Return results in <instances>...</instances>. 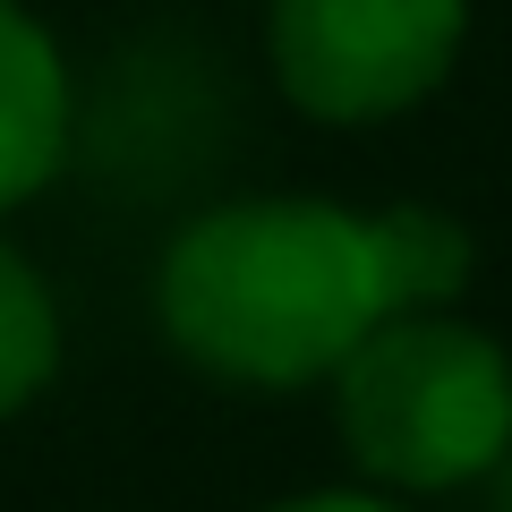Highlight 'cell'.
Instances as JSON below:
<instances>
[{"mask_svg": "<svg viewBox=\"0 0 512 512\" xmlns=\"http://www.w3.org/2000/svg\"><path fill=\"white\" fill-rule=\"evenodd\" d=\"M470 282L453 214H350L325 197H256L197 214L163 256L154 308L197 367L231 384H316L393 316H436Z\"/></svg>", "mask_w": 512, "mask_h": 512, "instance_id": "obj_1", "label": "cell"}, {"mask_svg": "<svg viewBox=\"0 0 512 512\" xmlns=\"http://www.w3.org/2000/svg\"><path fill=\"white\" fill-rule=\"evenodd\" d=\"M342 444L384 487H461L512 444V359L478 325L393 316L333 376Z\"/></svg>", "mask_w": 512, "mask_h": 512, "instance_id": "obj_2", "label": "cell"}, {"mask_svg": "<svg viewBox=\"0 0 512 512\" xmlns=\"http://www.w3.org/2000/svg\"><path fill=\"white\" fill-rule=\"evenodd\" d=\"M470 26V0H274L265 52L299 111L384 120L444 86Z\"/></svg>", "mask_w": 512, "mask_h": 512, "instance_id": "obj_3", "label": "cell"}, {"mask_svg": "<svg viewBox=\"0 0 512 512\" xmlns=\"http://www.w3.org/2000/svg\"><path fill=\"white\" fill-rule=\"evenodd\" d=\"M60 154H69V69L18 0H0V214L35 197Z\"/></svg>", "mask_w": 512, "mask_h": 512, "instance_id": "obj_4", "label": "cell"}, {"mask_svg": "<svg viewBox=\"0 0 512 512\" xmlns=\"http://www.w3.org/2000/svg\"><path fill=\"white\" fill-rule=\"evenodd\" d=\"M52 367H60L52 291H43V274L0 239V419L18 402H35L43 384H52Z\"/></svg>", "mask_w": 512, "mask_h": 512, "instance_id": "obj_5", "label": "cell"}, {"mask_svg": "<svg viewBox=\"0 0 512 512\" xmlns=\"http://www.w3.org/2000/svg\"><path fill=\"white\" fill-rule=\"evenodd\" d=\"M282 512H402V504H376V495H299Z\"/></svg>", "mask_w": 512, "mask_h": 512, "instance_id": "obj_6", "label": "cell"}, {"mask_svg": "<svg viewBox=\"0 0 512 512\" xmlns=\"http://www.w3.org/2000/svg\"><path fill=\"white\" fill-rule=\"evenodd\" d=\"M487 478H495V495H487V512H512V444H504V461H495Z\"/></svg>", "mask_w": 512, "mask_h": 512, "instance_id": "obj_7", "label": "cell"}]
</instances>
